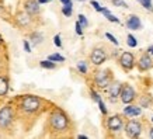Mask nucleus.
Segmentation results:
<instances>
[{
  "label": "nucleus",
  "instance_id": "f257e3e1",
  "mask_svg": "<svg viewBox=\"0 0 153 139\" xmlns=\"http://www.w3.org/2000/svg\"><path fill=\"white\" fill-rule=\"evenodd\" d=\"M48 126H49V131L53 132L55 135H62L68 132L70 128V121L68 118L65 112L56 108L49 114V120H48Z\"/></svg>",
  "mask_w": 153,
  "mask_h": 139
},
{
  "label": "nucleus",
  "instance_id": "f03ea898",
  "mask_svg": "<svg viewBox=\"0 0 153 139\" xmlns=\"http://www.w3.org/2000/svg\"><path fill=\"white\" fill-rule=\"evenodd\" d=\"M42 107H44L42 98L33 96V94H27V96H23L20 98L17 110L20 111L21 115L27 117V115H37L38 112L42 110Z\"/></svg>",
  "mask_w": 153,
  "mask_h": 139
},
{
  "label": "nucleus",
  "instance_id": "7ed1b4c3",
  "mask_svg": "<svg viewBox=\"0 0 153 139\" xmlns=\"http://www.w3.org/2000/svg\"><path fill=\"white\" fill-rule=\"evenodd\" d=\"M14 121V110L11 106H4L0 110V129L6 131L9 129Z\"/></svg>",
  "mask_w": 153,
  "mask_h": 139
},
{
  "label": "nucleus",
  "instance_id": "20e7f679",
  "mask_svg": "<svg viewBox=\"0 0 153 139\" xmlns=\"http://www.w3.org/2000/svg\"><path fill=\"white\" fill-rule=\"evenodd\" d=\"M112 82V74L108 69L97 70L94 73V84L98 88H107Z\"/></svg>",
  "mask_w": 153,
  "mask_h": 139
},
{
  "label": "nucleus",
  "instance_id": "39448f33",
  "mask_svg": "<svg viewBox=\"0 0 153 139\" xmlns=\"http://www.w3.org/2000/svg\"><path fill=\"white\" fill-rule=\"evenodd\" d=\"M125 134L129 138H138L142 134V122L138 120H129L125 124Z\"/></svg>",
  "mask_w": 153,
  "mask_h": 139
},
{
  "label": "nucleus",
  "instance_id": "423d86ee",
  "mask_svg": "<svg viewBox=\"0 0 153 139\" xmlns=\"http://www.w3.org/2000/svg\"><path fill=\"white\" fill-rule=\"evenodd\" d=\"M105 60H107V51L102 46H96L91 51V54H90V62L96 66H100Z\"/></svg>",
  "mask_w": 153,
  "mask_h": 139
},
{
  "label": "nucleus",
  "instance_id": "0eeeda50",
  "mask_svg": "<svg viewBox=\"0 0 153 139\" xmlns=\"http://www.w3.org/2000/svg\"><path fill=\"white\" fill-rule=\"evenodd\" d=\"M107 128L111 131V132H120L125 128V124H124V120L121 115H111L108 117L107 120Z\"/></svg>",
  "mask_w": 153,
  "mask_h": 139
},
{
  "label": "nucleus",
  "instance_id": "6e6552de",
  "mask_svg": "<svg viewBox=\"0 0 153 139\" xmlns=\"http://www.w3.org/2000/svg\"><path fill=\"white\" fill-rule=\"evenodd\" d=\"M121 101L124 104H131L132 101H135L136 98V91L134 90V87L131 84H124L122 86V90H121Z\"/></svg>",
  "mask_w": 153,
  "mask_h": 139
},
{
  "label": "nucleus",
  "instance_id": "1a4fd4ad",
  "mask_svg": "<svg viewBox=\"0 0 153 139\" xmlns=\"http://www.w3.org/2000/svg\"><path fill=\"white\" fill-rule=\"evenodd\" d=\"M120 65L124 70H131L135 66V56L131 52H124L120 56Z\"/></svg>",
  "mask_w": 153,
  "mask_h": 139
},
{
  "label": "nucleus",
  "instance_id": "9d476101",
  "mask_svg": "<svg viewBox=\"0 0 153 139\" xmlns=\"http://www.w3.org/2000/svg\"><path fill=\"white\" fill-rule=\"evenodd\" d=\"M122 86L124 84L120 83V82H111V84L108 86V97H110V101H115L117 98L121 96V90H122Z\"/></svg>",
  "mask_w": 153,
  "mask_h": 139
},
{
  "label": "nucleus",
  "instance_id": "9b49d317",
  "mask_svg": "<svg viewBox=\"0 0 153 139\" xmlns=\"http://www.w3.org/2000/svg\"><path fill=\"white\" fill-rule=\"evenodd\" d=\"M153 68V59L150 54H143L138 60V69L140 72H146V70Z\"/></svg>",
  "mask_w": 153,
  "mask_h": 139
},
{
  "label": "nucleus",
  "instance_id": "f8f14e48",
  "mask_svg": "<svg viewBox=\"0 0 153 139\" xmlns=\"http://www.w3.org/2000/svg\"><path fill=\"white\" fill-rule=\"evenodd\" d=\"M16 21H17V24H19L21 28H27L33 23V16L28 14L27 11H25V13H24V11H20V13L16 14Z\"/></svg>",
  "mask_w": 153,
  "mask_h": 139
},
{
  "label": "nucleus",
  "instance_id": "ddd939ff",
  "mask_svg": "<svg viewBox=\"0 0 153 139\" xmlns=\"http://www.w3.org/2000/svg\"><path fill=\"white\" fill-rule=\"evenodd\" d=\"M39 1L38 0H27L25 3H24V9L27 11L28 14H31V16H38L39 11H41V7H39Z\"/></svg>",
  "mask_w": 153,
  "mask_h": 139
},
{
  "label": "nucleus",
  "instance_id": "4468645a",
  "mask_svg": "<svg viewBox=\"0 0 153 139\" xmlns=\"http://www.w3.org/2000/svg\"><path fill=\"white\" fill-rule=\"evenodd\" d=\"M140 112H142V108L140 106H132V104H126V107L124 108V115L126 117H138L140 115Z\"/></svg>",
  "mask_w": 153,
  "mask_h": 139
},
{
  "label": "nucleus",
  "instance_id": "2eb2a0df",
  "mask_svg": "<svg viewBox=\"0 0 153 139\" xmlns=\"http://www.w3.org/2000/svg\"><path fill=\"white\" fill-rule=\"evenodd\" d=\"M126 27L129 28V30H140L142 28V23H140L139 17L135 16V14L129 16L128 20H126Z\"/></svg>",
  "mask_w": 153,
  "mask_h": 139
},
{
  "label": "nucleus",
  "instance_id": "dca6fc26",
  "mask_svg": "<svg viewBox=\"0 0 153 139\" xmlns=\"http://www.w3.org/2000/svg\"><path fill=\"white\" fill-rule=\"evenodd\" d=\"M9 93V82L6 77L0 76V97H4Z\"/></svg>",
  "mask_w": 153,
  "mask_h": 139
},
{
  "label": "nucleus",
  "instance_id": "f3484780",
  "mask_svg": "<svg viewBox=\"0 0 153 139\" xmlns=\"http://www.w3.org/2000/svg\"><path fill=\"white\" fill-rule=\"evenodd\" d=\"M152 103H153V98L149 94H145V96H142L139 98V106L143 107V108H149V107L152 106Z\"/></svg>",
  "mask_w": 153,
  "mask_h": 139
},
{
  "label": "nucleus",
  "instance_id": "a211bd4d",
  "mask_svg": "<svg viewBox=\"0 0 153 139\" xmlns=\"http://www.w3.org/2000/svg\"><path fill=\"white\" fill-rule=\"evenodd\" d=\"M101 13L105 16V19L108 20V21H111V23H120V19L115 17V16H114V14H112L108 9H105V7H102L101 9Z\"/></svg>",
  "mask_w": 153,
  "mask_h": 139
},
{
  "label": "nucleus",
  "instance_id": "6ab92c4d",
  "mask_svg": "<svg viewBox=\"0 0 153 139\" xmlns=\"http://www.w3.org/2000/svg\"><path fill=\"white\" fill-rule=\"evenodd\" d=\"M30 39H31V42H33V45H39V44L44 41V35H42L41 33L35 31V33H33L31 35H30Z\"/></svg>",
  "mask_w": 153,
  "mask_h": 139
},
{
  "label": "nucleus",
  "instance_id": "aec40b11",
  "mask_svg": "<svg viewBox=\"0 0 153 139\" xmlns=\"http://www.w3.org/2000/svg\"><path fill=\"white\" fill-rule=\"evenodd\" d=\"M39 65H41V68H44V69H55L56 65H55V62L51 59H48V60H41L39 62Z\"/></svg>",
  "mask_w": 153,
  "mask_h": 139
},
{
  "label": "nucleus",
  "instance_id": "412c9836",
  "mask_svg": "<svg viewBox=\"0 0 153 139\" xmlns=\"http://www.w3.org/2000/svg\"><path fill=\"white\" fill-rule=\"evenodd\" d=\"M126 44H128V46H131V48H136L138 41H136V38H135L132 34H128V37H126Z\"/></svg>",
  "mask_w": 153,
  "mask_h": 139
},
{
  "label": "nucleus",
  "instance_id": "4be33fe9",
  "mask_svg": "<svg viewBox=\"0 0 153 139\" xmlns=\"http://www.w3.org/2000/svg\"><path fill=\"white\" fill-rule=\"evenodd\" d=\"M72 6L73 4H63V7H62V13L65 14L66 17H70L72 13H73V7Z\"/></svg>",
  "mask_w": 153,
  "mask_h": 139
},
{
  "label": "nucleus",
  "instance_id": "5701e85b",
  "mask_svg": "<svg viewBox=\"0 0 153 139\" xmlns=\"http://www.w3.org/2000/svg\"><path fill=\"white\" fill-rule=\"evenodd\" d=\"M77 70H79L82 74H86V73H87V63H86L84 60L77 62Z\"/></svg>",
  "mask_w": 153,
  "mask_h": 139
},
{
  "label": "nucleus",
  "instance_id": "b1692460",
  "mask_svg": "<svg viewBox=\"0 0 153 139\" xmlns=\"http://www.w3.org/2000/svg\"><path fill=\"white\" fill-rule=\"evenodd\" d=\"M48 59L53 60V62H65V58L62 55H59V54H52V55L48 56Z\"/></svg>",
  "mask_w": 153,
  "mask_h": 139
},
{
  "label": "nucleus",
  "instance_id": "393cba45",
  "mask_svg": "<svg viewBox=\"0 0 153 139\" xmlns=\"http://www.w3.org/2000/svg\"><path fill=\"white\" fill-rule=\"evenodd\" d=\"M136 1H139L140 4L143 6L145 9L150 10V11H153V6H152V0H136Z\"/></svg>",
  "mask_w": 153,
  "mask_h": 139
},
{
  "label": "nucleus",
  "instance_id": "a878e982",
  "mask_svg": "<svg viewBox=\"0 0 153 139\" xmlns=\"http://www.w3.org/2000/svg\"><path fill=\"white\" fill-rule=\"evenodd\" d=\"M77 21L82 24V27L83 28L88 27V21H87V19H86V16H84V14H79V20H77Z\"/></svg>",
  "mask_w": 153,
  "mask_h": 139
},
{
  "label": "nucleus",
  "instance_id": "bb28decb",
  "mask_svg": "<svg viewBox=\"0 0 153 139\" xmlns=\"http://www.w3.org/2000/svg\"><path fill=\"white\" fill-rule=\"evenodd\" d=\"M112 1V4L114 6H117V7H128V4H126L125 1H124V0H111Z\"/></svg>",
  "mask_w": 153,
  "mask_h": 139
},
{
  "label": "nucleus",
  "instance_id": "cd10ccee",
  "mask_svg": "<svg viewBox=\"0 0 153 139\" xmlns=\"http://www.w3.org/2000/svg\"><path fill=\"white\" fill-rule=\"evenodd\" d=\"M105 38H108V39H110V41H111L114 45H117V46H118V44H120V42H118V39H117V38L114 37L112 34H110V33H105Z\"/></svg>",
  "mask_w": 153,
  "mask_h": 139
},
{
  "label": "nucleus",
  "instance_id": "c85d7f7f",
  "mask_svg": "<svg viewBox=\"0 0 153 139\" xmlns=\"http://www.w3.org/2000/svg\"><path fill=\"white\" fill-rule=\"evenodd\" d=\"M74 27H76V34L82 37V35H83V27H82V24H80L79 21H76V25H74Z\"/></svg>",
  "mask_w": 153,
  "mask_h": 139
},
{
  "label": "nucleus",
  "instance_id": "c756f323",
  "mask_svg": "<svg viewBox=\"0 0 153 139\" xmlns=\"http://www.w3.org/2000/svg\"><path fill=\"white\" fill-rule=\"evenodd\" d=\"M90 94H91V98H93V100H94L96 103H98L100 100H101V97H100V94H98V93H96L94 90H91V91H90Z\"/></svg>",
  "mask_w": 153,
  "mask_h": 139
},
{
  "label": "nucleus",
  "instance_id": "7c9ffc66",
  "mask_svg": "<svg viewBox=\"0 0 153 139\" xmlns=\"http://www.w3.org/2000/svg\"><path fill=\"white\" fill-rule=\"evenodd\" d=\"M53 44H55L58 48H60V46H62V41H60V35H59V34L53 37Z\"/></svg>",
  "mask_w": 153,
  "mask_h": 139
},
{
  "label": "nucleus",
  "instance_id": "2f4dec72",
  "mask_svg": "<svg viewBox=\"0 0 153 139\" xmlns=\"http://www.w3.org/2000/svg\"><path fill=\"white\" fill-rule=\"evenodd\" d=\"M98 104V107H100V111L104 114V115H107V108H105V106H104V103H102V100H100V101L97 103Z\"/></svg>",
  "mask_w": 153,
  "mask_h": 139
},
{
  "label": "nucleus",
  "instance_id": "473e14b6",
  "mask_svg": "<svg viewBox=\"0 0 153 139\" xmlns=\"http://www.w3.org/2000/svg\"><path fill=\"white\" fill-rule=\"evenodd\" d=\"M91 6H93V7H94L96 10H97V11H100V13H101V9H102V7H101L100 4H98L97 0H91Z\"/></svg>",
  "mask_w": 153,
  "mask_h": 139
},
{
  "label": "nucleus",
  "instance_id": "72a5a7b5",
  "mask_svg": "<svg viewBox=\"0 0 153 139\" xmlns=\"http://www.w3.org/2000/svg\"><path fill=\"white\" fill-rule=\"evenodd\" d=\"M23 45H24V49H25V52H31V46H30V44H28V41L27 39H24V42H23Z\"/></svg>",
  "mask_w": 153,
  "mask_h": 139
},
{
  "label": "nucleus",
  "instance_id": "f704fd0d",
  "mask_svg": "<svg viewBox=\"0 0 153 139\" xmlns=\"http://www.w3.org/2000/svg\"><path fill=\"white\" fill-rule=\"evenodd\" d=\"M62 4H72V0H60Z\"/></svg>",
  "mask_w": 153,
  "mask_h": 139
},
{
  "label": "nucleus",
  "instance_id": "c9c22d12",
  "mask_svg": "<svg viewBox=\"0 0 153 139\" xmlns=\"http://www.w3.org/2000/svg\"><path fill=\"white\" fill-rule=\"evenodd\" d=\"M148 54H150V55H153V45H150L148 48Z\"/></svg>",
  "mask_w": 153,
  "mask_h": 139
},
{
  "label": "nucleus",
  "instance_id": "e433bc0d",
  "mask_svg": "<svg viewBox=\"0 0 153 139\" xmlns=\"http://www.w3.org/2000/svg\"><path fill=\"white\" fill-rule=\"evenodd\" d=\"M149 138L153 139V126L150 128V129H149Z\"/></svg>",
  "mask_w": 153,
  "mask_h": 139
},
{
  "label": "nucleus",
  "instance_id": "4c0bfd02",
  "mask_svg": "<svg viewBox=\"0 0 153 139\" xmlns=\"http://www.w3.org/2000/svg\"><path fill=\"white\" fill-rule=\"evenodd\" d=\"M38 1H39L41 4H45V3H48V0H38Z\"/></svg>",
  "mask_w": 153,
  "mask_h": 139
},
{
  "label": "nucleus",
  "instance_id": "58836bf2",
  "mask_svg": "<svg viewBox=\"0 0 153 139\" xmlns=\"http://www.w3.org/2000/svg\"><path fill=\"white\" fill-rule=\"evenodd\" d=\"M0 42H1V35H0Z\"/></svg>",
  "mask_w": 153,
  "mask_h": 139
},
{
  "label": "nucleus",
  "instance_id": "ea45409f",
  "mask_svg": "<svg viewBox=\"0 0 153 139\" xmlns=\"http://www.w3.org/2000/svg\"><path fill=\"white\" fill-rule=\"evenodd\" d=\"M79 1H84V0H79Z\"/></svg>",
  "mask_w": 153,
  "mask_h": 139
},
{
  "label": "nucleus",
  "instance_id": "a19ab883",
  "mask_svg": "<svg viewBox=\"0 0 153 139\" xmlns=\"http://www.w3.org/2000/svg\"><path fill=\"white\" fill-rule=\"evenodd\" d=\"M48 1H52V0H48Z\"/></svg>",
  "mask_w": 153,
  "mask_h": 139
},
{
  "label": "nucleus",
  "instance_id": "79ce46f5",
  "mask_svg": "<svg viewBox=\"0 0 153 139\" xmlns=\"http://www.w3.org/2000/svg\"><path fill=\"white\" fill-rule=\"evenodd\" d=\"M152 121H153V117H152Z\"/></svg>",
  "mask_w": 153,
  "mask_h": 139
}]
</instances>
